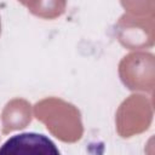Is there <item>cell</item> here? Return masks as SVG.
I'll return each mask as SVG.
<instances>
[{"label": "cell", "instance_id": "1", "mask_svg": "<svg viewBox=\"0 0 155 155\" xmlns=\"http://www.w3.org/2000/svg\"><path fill=\"white\" fill-rule=\"evenodd\" d=\"M0 154L12 155H58L59 150L46 136L34 132L15 134L0 148Z\"/></svg>", "mask_w": 155, "mask_h": 155}]
</instances>
